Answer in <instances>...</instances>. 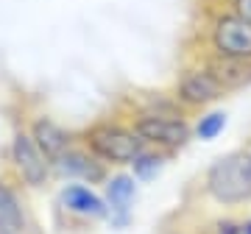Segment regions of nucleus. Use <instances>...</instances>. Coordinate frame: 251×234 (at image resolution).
I'll return each instance as SVG.
<instances>
[{
	"label": "nucleus",
	"mask_w": 251,
	"mask_h": 234,
	"mask_svg": "<svg viewBox=\"0 0 251 234\" xmlns=\"http://www.w3.org/2000/svg\"><path fill=\"white\" fill-rule=\"evenodd\" d=\"M0 170L6 173L14 184L25 189V192H42L53 184V167L50 159L39 151V145L31 140L28 128L23 120L11 126V134L3 148V164Z\"/></svg>",
	"instance_id": "obj_4"
},
{
	"label": "nucleus",
	"mask_w": 251,
	"mask_h": 234,
	"mask_svg": "<svg viewBox=\"0 0 251 234\" xmlns=\"http://www.w3.org/2000/svg\"><path fill=\"white\" fill-rule=\"evenodd\" d=\"M173 156H168V153L162 151H153V148H143V151L137 153V159L131 164H128V173L134 176L140 184H151V181H156L165 173V167L171 164Z\"/></svg>",
	"instance_id": "obj_14"
},
{
	"label": "nucleus",
	"mask_w": 251,
	"mask_h": 234,
	"mask_svg": "<svg viewBox=\"0 0 251 234\" xmlns=\"http://www.w3.org/2000/svg\"><path fill=\"white\" fill-rule=\"evenodd\" d=\"M198 34H201V50L196 56L251 62V23H246L221 3L206 6Z\"/></svg>",
	"instance_id": "obj_3"
},
{
	"label": "nucleus",
	"mask_w": 251,
	"mask_h": 234,
	"mask_svg": "<svg viewBox=\"0 0 251 234\" xmlns=\"http://www.w3.org/2000/svg\"><path fill=\"white\" fill-rule=\"evenodd\" d=\"M98 187L109 209L106 226L115 229V232H126L134 223V207L140 201V187L143 184L128 173V167H120V170H109L106 179L100 181Z\"/></svg>",
	"instance_id": "obj_8"
},
{
	"label": "nucleus",
	"mask_w": 251,
	"mask_h": 234,
	"mask_svg": "<svg viewBox=\"0 0 251 234\" xmlns=\"http://www.w3.org/2000/svg\"><path fill=\"white\" fill-rule=\"evenodd\" d=\"M201 195L229 212L251 207V156L246 145L221 153L206 164L201 176Z\"/></svg>",
	"instance_id": "obj_2"
},
{
	"label": "nucleus",
	"mask_w": 251,
	"mask_h": 234,
	"mask_svg": "<svg viewBox=\"0 0 251 234\" xmlns=\"http://www.w3.org/2000/svg\"><path fill=\"white\" fill-rule=\"evenodd\" d=\"M206 59V56H201ZM206 64L212 67L218 84L224 87L226 95H234L240 90L251 87V62H226V59H206Z\"/></svg>",
	"instance_id": "obj_12"
},
{
	"label": "nucleus",
	"mask_w": 251,
	"mask_h": 234,
	"mask_svg": "<svg viewBox=\"0 0 251 234\" xmlns=\"http://www.w3.org/2000/svg\"><path fill=\"white\" fill-rule=\"evenodd\" d=\"M190 126H193V140H201V142H215L218 137L226 131V126H229V115H226V109L209 106V109L196 112L193 120H190Z\"/></svg>",
	"instance_id": "obj_13"
},
{
	"label": "nucleus",
	"mask_w": 251,
	"mask_h": 234,
	"mask_svg": "<svg viewBox=\"0 0 251 234\" xmlns=\"http://www.w3.org/2000/svg\"><path fill=\"white\" fill-rule=\"evenodd\" d=\"M78 142L87 151L103 162L109 170H120L137 159V153L145 148L131 123L126 120L117 109H112L109 115H100L90 120L84 128H78Z\"/></svg>",
	"instance_id": "obj_1"
},
{
	"label": "nucleus",
	"mask_w": 251,
	"mask_h": 234,
	"mask_svg": "<svg viewBox=\"0 0 251 234\" xmlns=\"http://www.w3.org/2000/svg\"><path fill=\"white\" fill-rule=\"evenodd\" d=\"M53 181H84V184H95L98 187L100 181L106 179L109 167L103 162H98L81 142H73L64 153H59L53 162Z\"/></svg>",
	"instance_id": "obj_11"
},
{
	"label": "nucleus",
	"mask_w": 251,
	"mask_h": 234,
	"mask_svg": "<svg viewBox=\"0 0 251 234\" xmlns=\"http://www.w3.org/2000/svg\"><path fill=\"white\" fill-rule=\"evenodd\" d=\"M120 115L131 123L145 148L176 156L193 142L190 115H145V112H120Z\"/></svg>",
	"instance_id": "obj_7"
},
{
	"label": "nucleus",
	"mask_w": 251,
	"mask_h": 234,
	"mask_svg": "<svg viewBox=\"0 0 251 234\" xmlns=\"http://www.w3.org/2000/svg\"><path fill=\"white\" fill-rule=\"evenodd\" d=\"M0 234H39L28 192L0 170Z\"/></svg>",
	"instance_id": "obj_10"
},
{
	"label": "nucleus",
	"mask_w": 251,
	"mask_h": 234,
	"mask_svg": "<svg viewBox=\"0 0 251 234\" xmlns=\"http://www.w3.org/2000/svg\"><path fill=\"white\" fill-rule=\"evenodd\" d=\"M246 151H249V156H251V140H249V142H246Z\"/></svg>",
	"instance_id": "obj_17"
},
{
	"label": "nucleus",
	"mask_w": 251,
	"mask_h": 234,
	"mask_svg": "<svg viewBox=\"0 0 251 234\" xmlns=\"http://www.w3.org/2000/svg\"><path fill=\"white\" fill-rule=\"evenodd\" d=\"M212 234H251V217H221L212 226Z\"/></svg>",
	"instance_id": "obj_15"
},
{
	"label": "nucleus",
	"mask_w": 251,
	"mask_h": 234,
	"mask_svg": "<svg viewBox=\"0 0 251 234\" xmlns=\"http://www.w3.org/2000/svg\"><path fill=\"white\" fill-rule=\"evenodd\" d=\"M221 6H226L229 11H234L237 17H243L246 23H251V0H218Z\"/></svg>",
	"instance_id": "obj_16"
},
{
	"label": "nucleus",
	"mask_w": 251,
	"mask_h": 234,
	"mask_svg": "<svg viewBox=\"0 0 251 234\" xmlns=\"http://www.w3.org/2000/svg\"><path fill=\"white\" fill-rule=\"evenodd\" d=\"M171 92L187 115H196L201 109L215 106L218 100L226 98V92H224V87L218 84L212 67L206 64V59H201V56H196V53L187 56V59L181 62V67L176 70Z\"/></svg>",
	"instance_id": "obj_6"
},
{
	"label": "nucleus",
	"mask_w": 251,
	"mask_h": 234,
	"mask_svg": "<svg viewBox=\"0 0 251 234\" xmlns=\"http://www.w3.org/2000/svg\"><path fill=\"white\" fill-rule=\"evenodd\" d=\"M53 215L62 229H92L109 220L100 187L84 181H59L53 192Z\"/></svg>",
	"instance_id": "obj_5"
},
{
	"label": "nucleus",
	"mask_w": 251,
	"mask_h": 234,
	"mask_svg": "<svg viewBox=\"0 0 251 234\" xmlns=\"http://www.w3.org/2000/svg\"><path fill=\"white\" fill-rule=\"evenodd\" d=\"M20 120H23V126L28 128L31 140L39 145V151L45 153L50 162H53L59 153L67 151L73 142H78V131H75V128L64 126L59 117L48 115V112H42V109L25 112Z\"/></svg>",
	"instance_id": "obj_9"
}]
</instances>
